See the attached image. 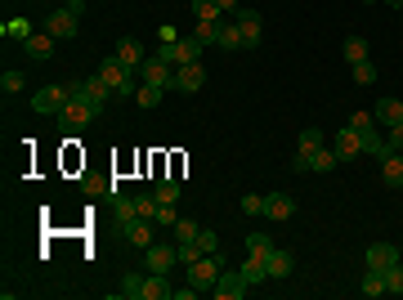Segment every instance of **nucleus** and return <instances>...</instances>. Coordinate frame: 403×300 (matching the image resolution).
<instances>
[{
    "label": "nucleus",
    "mask_w": 403,
    "mask_h": 300,
    "mask_svg": "<svg viewBox=\"0 0 403 300\" xmlns=\"http://www.w3.org/2000/svg\"><path fill=\"white\" fill-rule=\"evenodd\" d=\"M219 273H224V251H211V256H202V260L188 265V282L198 287V292H211L219 282Z\"/></svg>",
    "instance_id": "f257e3e1"
},
{
    "label": "nucleus",
    "mask_w": 403,
    "mask_h": 300,
    "mask_svg": "<svg viewBox=\"0 0 403 300\" xmlns=\"http://www.w3.org/2000/svg\"><path fill=\"white\" fill-rule=\"evenodd\" d=\"M94 117H99V107H94L90 99H81V94H72V99H68V107L58 112V122H63V130H68V135H81V130L90 126Z\"/></svg>",
    "instance_id": "f03ea898"
},
{
    "label": "nucleus",
    "mask_w": 403,
    "mask_h": 300,
    "mask_svg": "<svg viewBox=\"0 0 403 300\" xmlns=\"http://www.w3.org/2000/svg\"><path fill=\"white\" fill-rule=\"evenodd\" d=\"M72 99V86H45V90H36L32 94V112H41V117H58L68 107Z\"/></svg>",
    "instance_id": "7ed1b4c3"
},
{
    "label": "nucleus",
    "mask_w": 403,
    "mask_h": 300,
    "mask_svg": "<svg viewBox=\"0 0 403 300\" xmlns=\"http://www.w3.org/2000/svg\"><path fill=\"white\" fill-rule=\"evenodd\" d=\"M68 86H72V94H81V99H90L94 107H99V112H103V107L117 99V94L103 86V77H99V72H94V77H81V81H68Z\"/></svg>",
    "instance_id": "20e7f679"
},
{
    "label": "nucleus",
    "mask_w": 403,
    "mask_h": 300,
    "mask_svg": "<svg viewBox=\"0 0 403 300\" xmlns=\"http://www.w3.org/2000/svg\"><path fill=\"white\" fill-rule=\"evenodd\" d=\"M247 292H251V282L242 278V269H229V265H224V273H219V282L211 287L215 300H242Z\"/></svg>",
    "instance_id": "39448f33"
},
{
    "label": "nucleus",
    "mask_w": 403,
    "mask_h": 300,
    "mask_svg": "<svg viewBox=\"0 0 403 300\" xmlns=\"http://www.w3.org/2000/svg\"><path fill=\"white\" fill-rule=\"evenodd\" d=\"M45 32H50L54 41H72V36L81 32V18L68 14V9L58 5V9H50V14H45Z\"/></svg>",
    "instance_id": "423d86ee"
},
{
    "label": "nucleus",
    "mask_w": 403,
    "mask_h": 300,
    "mask_svg": "<svg viewBox=\"0 0 403 300\" xmlns=\"http://www.w3.org/2000/svg\"><path fill=\"white\" fill-rule=\"evenodd\" d=\"M202 86H206V67L202 63L175 67V77H170V90H175V94H198Z\"/></svg>",
    "instance_id": "0eeeda50"
},
{
    "label": "nucleus",
    "mask_w": 403,
    "mask_h": 300,
    "mask_svg": "<svg viewBox=\"0 0 403 300\" xmlns=\"http://www.w3.org/2000/svg\"><path fill=\"white\" fill-rule=\"evenodd\" d=\"M238 32H242V50H260V36H264V22L255 9H238Z\"/></svg>",
    "instance_id": "6e6552de"
},
{
    "label": "nucleus",
    "mask_w": 403,
    "mask_h": 300,
    "mask_svg": "<svg viewBox=\"0 0 403 300\" xmlns=\"http://www.w3.org/2000/svg\"><path fill=\"white\" fill-rule=\"evenodd\" d=\"M143 260H148V269L153 273H170L179 265V247H170V242H153L148 251H143Z\"/></svg>",
    "instance_id": "1a4fd4ad"
},
{
    "label": "nucleus",
    "mask_w": 403,
    "mask_h": 300,
    "mask_svg": "<svg viewBox=\"0 0 403 300\" xmlns=\"http://www.w3.org/2000/svg\"><path fill=\"white\" fill-rule=\"evenodd\" d=\"M153 224H157V220H143V215H134L130 224H121V237H126L130 247L148 251V247H153Z\"/></svg>",
    "instance_id": "9d476101"
},
{
    "label": "nucleus",
    "mask_w": 403,
    "mask_h": 300,
    "mask_svg": "<svg viewBox=\"0 0 403 300\" xmlns=\"http://www.w3.org/2000/svg\"><path fill=\"white\" fill-rule=\"evenodd\" d=\"M323 148V130H300V139H296V171H309V157Z\"/></svg>",
    "instance_id": "9b49d317"
},
{
    "label": "nucleus",
    "mask_w": 403,
    "mask_h": 300,
    "mask_svg": "<svg viewBox=\"0 0 403 300\" xmlns=\"http://www.w3.org/2000/svg\"><path fill=\"white\" fill-rule=\"evenodd\" d=\"M332 148H336V157L340 162H354V157H359V152H363V139H359V130H336V135H332Z\"/></svg>",
    "instance_id": "f8f14e48"
},
{
    "label": "nucleus",
    "mask_w": 403,
    "mask_h": 300,
    "mask_svg": "<svg viewBox=\"0 0 403 300\" xmlns=\"http://www.w3.org/2000/svg\"><path fill=\"white\" fill-rule=\"evenodd\" d=\"M139 77H143V81H153V86H166V90H170V77H175V67L162 63L157 54H148V58L139 63Z\"/></svg>",
    "instance_id": "ddd939ff"
},
{
    "label": "nucleus",
    "mask_w": 403,
    "mask_h": 300,
    "mask_svg": "<svg viewBox=\"0 0 403 300\" xmlns=\"http://www.w3.org/2000/svg\"><path fill=\"white\" fill-rule=\"evenodd\" d=\"M264 215H269L274 224L291 220V215H296V197H291V193H269V197H264Z\"/></svg>",
    "instance_id": "4468645a"
},
{
    "label": "nucleus",
    "mask_w": 403,
    "mask_h": 300,
    "mask_svg": "<svg viewBox=\"0 0 403 300\" xmlns=\"http://www.w3.org/2000/svg\"><path fill=\"white\" fill-rule=\"evenodd\" d=\"M23 50H27V58L45 63V58H54V36L50 32H32L27 41H23Z\"/></svg>",
    "instance_id": "2eb2a0df"
},
{
    "label": "nucleus",
    "mask_w": 403,
    "mask_h": 300,
    "mask_svg": "<svg viewBox=\"0 0 403 300\" xmlns=\"http://www.w3.org/2000/svg\"><path fill=\"white\" fill-rule=\"evenodd\" d=\"M113 58H117V63H126V67H139L148 54H143L139 36H121V41H117V54H113Z\"/></svg>",
    "instance_id": "dca6fc26"
},
{
    "label": "nucleus",
    "mask_w": 403,
    "mask_h": 300,
    "mask_svg": "<svg viewBox=\"0 0 403 300\" xmlns=\"http://www.w3.org/2000/svg\"><path fill=\"white\" fill-rule=\"evenodd\" d=\"M126 72H134V67H126V63H117V58H103L99 63V77H103V86L121 99V81H126Z\"/></svg>",
    "instance_id": "f3484780"
},
{
    "label": "nucleus",
    "mask_w": 403,
    "mask_h": 300,
    "mask_svg": "<svg viewBox=\"0 0 403 300\" xmlns=\"http://www.w3.org/2000/svg\"><path fill=\"white\" fill-rule=\"evenodd\" d=\"M390 265H399V251L390 247V242H372V247H368V269H376V273H385Z\"/></svg>",
    "instance_id": "a211bd4d"
},
{
    "label": "nucleus",
    "mask_w": 403,
    "mask_h": 300,
    "mask_svg": "<svg viewBox=\"0 0 403 300\" xmlns=\"http://www.w3.org/2000/svg\"><path fill=\"white\" fill-rule=\"evenodd\" d=\"M166 296H175V287L166 282V273H143V300H166Z\"/></svg>",
    "instance_id": "6ab92c4d"
},
{
    "label": "nucleus",
    "mask_w": 403,
    "mask_h": 300,
    "mask_svg": "<svg viewBox=\"0 0 403 300\" xmlns=\"http://www.w3.org/2000/svg\"><path fill=\"white\" fill-rule=\"evenodd\" d=\"M242 278H247L251 287H260L269 278V256H251V251H247V260H242Z\"/></svg>",
    "instance_id": "aec40b11"
},
{
    "label": "nucleus",
    "mask_w": 403,
    "mask_h": 300,
    "mask_svg": "<svg viewBox=\"0 0 403 300\" xmlns=\"http://www.w3.org/2000/svg\"><path fill=\"white\" fill-rule=\"evenodd\" d=\"M372 117H376V126H385V130H390V126H399V122H403V103H399V99H381V103L372 107Z\"/></svg>",
    "instance_id": "412c9836"
},
{
    "label": "nucleus",
    "mask_w": 403,
    "mask_h": 300,
    "mask_svg": "<svg viewBox=\"0 0 403 300\" xmlns=\"http://www.w3.org/2000/svg\"><path fill=\"white\" fill-rule=\"evenodd\" d=\"M291 269H296V260H291V251H269V278H291Z\"/></svg>",
    "instance_id": "4be33fe9"
},
{
    "label": "nucleus",
    "mask_w": 403,
    "mask_h": 300,
    "mask_svg": "<svg viewBox=\"0 0 403 300\" xmlns=\"http://www.w3.org/2000/svg\"><path fill=\"white\" fill-rule=\"evenodd\" d=\"M381 179L390 188H403V152H390V157L381 162Z\"/></svg>",
    "instance_id": "5701e85b"
},
{
    "label": "nucleus",
    "mask_w": 403,
    "mask_h": 300,
    "mask_svg": "<svg viewBox=\"0 0 403 300\" xmlns=\"http://www.w3.org/2000/svg\"><path fill=\"white\" fill-rule=\"evenodd\" d=\"M198 233H202V224L193 220V215H188V220H184V215H179V220H175V242H179V247L198 242Z\"/></svg>",
    "instance_id": "b1692460"
},
{
    "label": "nucleus",
    "mask_w": 403,
    "mask_h": 300,
    "mask_svg": "<svg viewBox=\"0 0 403 300\" xmlns=\"http://www.w3.org/2000/svg\"><path fill=\"white\" fill-rule=\"evenodd\" d=\"M332 166H340V157H336V148H327V143H323V148H319V152H314V157H309V171L327 175V171H332Z\"/></svg>",
    "instance_id": "393cba45"
},
{
    "label": "nucleus",
    "mask_w": 403,
    "mask_h": 300,
    "mask_svg": "<svg viewBox=\"0 0 403 300\" xmlns=\"http://www.w3.org/2000/svg\"><path fill=\"white\" fill-rule=\"evenodd\" d=\"M162 94H166V86H153V81H143L139 94H134V103H139V107H157V103H162Z\"/></svg>",
    "instance_id": "a878e982"
},
{
    "label": "nucleus",
    "mask_w": 403,
    "mask_h": 300,
    "mask_svg": "<svg viewBox=\"0 0 403 300\" xmlns=\"http://www.w3.org/2000/svg\"><path fill=\"white\" fill-rule=\"evenodd\" d=\"M345 63L354 67V63H368V41L363 36H350L345 41Z\"/></svg>",
    "instance_id": "bb28decb"
},
{
    "label": "nucleus",
    "mask_w": 403,
    "mask_h": 300,
    "mask_svg": "<svg viewBox=\"0 0 403 300\" xmlns=\"http://www.w3.org/2000/svg\"><path fill=\"white\" fill-rule=\"evenodd\" d=\"M193 14H198V22H219V0H193Z\"/></svg>",
    "instance_id": "cd10ccee"
},
{
    "label": "nucleus",
    "mask_w": 403,
    "mask_h": 300,
    "mask_svg": "<svg viewBox=\"0 0 403 300\" xmlns=\"http://www.w3.org/2000/svg\"><path fill=\"white\" fill-rule=\"evenodd\" d=\"M363 296H368V300L385 296V273H376V269H368V273H363Z\"/></svg>",
    "instance_id": "c85d7f7f"
},
{
    "label": "nucleus",
    "mask_w": 403,
    "mask_h": 300,
    "mask_svg": "<svg viewBox=\"0 0 403 300\" xmlns=\"http://www.w3.org/2000/svg\"><path fill=\"white\" fill-rule=\"evenodd\" d=\"M219 45H224V50H242V32H238V22H219Z\"/></svg>",
    "instance_id": "c756f323"
},
{
    "label": "nucleus",
    "mask_w": 403,
    "mask_h": 300,
    "mask_svg": "<svg viewBox=\"0 0 403 300\" xmlns=\"http://www.w3.org/2000/svg\"><path fill=\"white\" fill-rule=\"evenodd\" d=\"M157 207H162L157 193H139V197H134V211H139L143 220H157Z\"/></svg>",
    "instance_id": "7c9ffc66"
},
{
    "label": "nucleus",
    "mask_w": 403,
    "mask_h": 300,
    "mask_svg": "<svg viewBox=\"0 0 403 300\" xmlns=\"http://www.w3.org/2000/svg\"><path fill=\"white\" fill-rule=\"evenodd\" d=\"M121 296L143 300V273H126V278H121Z\"/></svg>",
    "instance_id": "2f4dec72"
},
{
    "label": "nucleus",
    "mask_w": 403,
    "mask_h": 300,
    "mask_svg": "<svg viewBox=\"0 0 403 300\" xmlns=\"http://www.w3.org/2000/svg\"><path fill=\"white\" fill-rule=\"evenodd\" d=\"M350 77H354V86H372V81H376L372 58H368V63H354V67H350Z\"/></svg>",
    "instance_id": "473e14b6"
},
{
    "label": "nucleus",
    "mask_w": 403,
    "mask_h": 300,
    "mask_svg": "<svg viewBox=\"0 0 403 300\" xmlns=\"http://www.w3.org/2000/svg\"><path fill=\"white\" fill-rule=\"evenodd\" d=\"M247 251H251V256H269V251H274V237H269V233H251Z\"/></svg>",
    "instance_id": "72a5a7b5"
},
{
    "label": "nucleus",
    "mask_w": 403,
    "mask_h": 300,
    "mask_svg": "<svg viewBox=\"0 0 403 300\" xmlns=\"http://www.w3.org/2000/svg\"><path fill=\"white\" fill-rule=\"evenodd\" d=\"M193 36H198L202 45H219V22H198V27H193Z\"/></svg>",
    "instance_id": "f704fd0d"
},
{
    "label": "nucleus",
    "mask_w": 403,
    "mask_h": 300,
    "mask_svg": "<svg viewBox=\"0 0 403 300\" xmlns=\"http://www.w3.org/2000/svg\"><path fill=\"white\" fill-rule=\"evenodd\" d=\"M113 197H117V224H130L134 215H139L134 211V197H121V193H113Z\"/></svg>",
    "instance_id": "c9c22d12"
},
{
    "label": "nucleus",
    "mask_w": 403,
    "mask_h": 300,
    "mask_svg": "<svg viewBox=\"0 0 403 300\" xmlns=\"http://www.w3.org/2000/svg\"><path fill=\"white\" fill-rule=\"evenodd\" d=\"M385 292L403 296V260H399V265H390V269H385Z\"/></svg>",
    "instance_id": "e433bc0d"
},
{
    "label": "nucleus",
    "mask_w": 403,
    "mask_h": 300,
    "mask_svg": "<svg viewBox=\"0 0 403 300\" xmlns=\"http://www.w3.org/2000/svg\"><path fill=\"white\" fill-rule=\"evenodd\" d=\"M153 193H157V202H175L179 197V184H175V179H157Z\"/></svg>",
    "instance_id": "4c0bfd02"
},
{
    "label": "nucleus",
    "mask_w": 403,
    "mask_h": 300,
    "mask_svg": "<svg viewBox=\"0 0 403 300\" xmlns=\"http://www.w3.org/2000/svg\"><path fill=\"white\" fill-rule=\"evenodd\" d=\"M350 130L368 135V130H376V117H372V112H354V117H350Z\"/></svg>",
    "instance_id": "58836bf2"
},
{
    "label": "nucleus",
    "mask_w": 403,
    "mask_h": 300,
    "mask_svg": "<svg viewBox=\"0 0 403 300\" xmlns=\"http://www.w3.org/2000/svg\"><path fill=\"white\" fill-rule=\"evenodd\" d=\"M193 247H198L202 256H211V251H219V237H215L211 229H202V233H198V242H193Z\"/></svg>",
    "instance_id": "ea45409f"
},
{
    "label": "nucleus",
    "mask_w": 403,
    "mask_h": 300,
    "mask_svg": "<svg viewBox=\"0 0 403 300\" xmlns=\"http://www.w3.org/2000/svg\"><path fill=\"white\" fill-rule=\"evenodd\" d=\"M5 32H9V36H18V41H27V36H32V22H27V18H9V22H5Z\"/></svg>",
    "instance_id": "a19ab883"
},
{
    "label": "nucleus",
    "mask_w": 403,
    "mask_h": 300,
    "mask_svg": "<svg viewBox=\"0 0 403 300\" xmlns=\"http://www.w3.org/2000/svg\"><path fill=\"white\" fill-rule=\"evenodd\" d=\"M175 220H179L175 202H162V207H157V224H170V229H175Z\"/></svg>",
    "instance_id": "79ce46f5"
},
{
    "label": "nucleus",
    "mask_w": 403,
    "mask_h": 300,
    "mask_svg": "<svg viewBox=\"0 0 403 300\" xmlns=\"http://www.w3.org/2000/svg\"><path fill=\"white\" fill-rule=\"evenodd\" d=\"M0 90H5V94H18V90H23V72H5V77H0Z\"/></svg>",
    "instance_id": "37998d69"
},
{
    "label": "nucleus",
    "mask_w": 403,
    "mask_h": 300,
    "mask_svg": "<svg viewBox=\"0 0 403 300\" xmlns=\"http://www.w3.org/2000/svg\"><path fill=\"white\" fill-rule=\"evenodd\" d=\"M242 211H247V215H264V197L260 193H247V197H242Z\"/></svg>",
    "instance_id": "c03bdc74"
},
{
    "label": "nucleus",
    "mask_w": 403,
    "mask_h": 300,
    "mask_svg": "<svg viewBox=\"0 0 403 300\" xmlns=\"http://www.w3.org/2000/svg\"><path fill=\"white\" fill-rule=\"evenodd\" d=\"M81 188H85V193H103V188H113V184H103L99 175H85V179H81ZM113 193H117V188H113Z\"/></svg>",
    "instance_id": "a18cd8bd"
},
{
    "label": "nucleus",
    "mask_w": 403,
    "mask_h": 300,
    "mask_svg": "<svg viewBox=\"0 0 403 300\" xmlns=\"http://www.w3.org/2000/svg\"><path fill=\"white\" fill-rule=\"evenodd\" d=\"M385 139H390V148H395V152H403V122H399V126H390V135H385Z\"/></svg>",
    "instance_id": "49530a36"
},
{
    "label": "nucleus",
    "mask_w": 403,
    "mask_h": 300,
    "mask_svg": "<svg viewBox=\"0 0 403 300\" xmlns=\"http://www.w3.org/2000/svg\"><path fill=\"white\" fill-rule=\"evenodd\" d=\"M193 260H202V251L193 247V242H188V247H179V265H193Z\"/></svg>",
    "instance_id": "de8ad7c7"
},
{
    "label": "nucleus",
    "mask_w": 403,
    "mask_h": 300,
    "mask_svg": "<svg viewBox=\"0 0 403 300\" xmlns=\"http://www.w3.org/2000/svg\"><path fill=\"white\" fill-rule=\"evenodd\" d=\"M157 41H162V45H175V41H179V32H175V27H170V22H166V27L157 32Z\"/></svg>",
    "instance_id": "09e8293b"
},
{
    "label": "nucleus",
    "mask_w": 403,
    "mask_h": 300,
    "mask_svg": "<svg viewBox=\"0 0 403 300\" xmlns=\"http://www.w3.org/2000/svg\"><path fill=\"white\" fill-rule=\"evenodd\" d=\"M63 9H68V14H77V18H81V14H85V0H63Z\"/></svg>",
    "instance_id": "8fccbe9b"
},
{
    "label": "nucleus",
    "mask_w": 403,
    "mask_h": 300,
    "mask_svg": "<svg viewBox=\"0 0 403 300\" xmlns=\"http://www.w3.org/2000/svg\"><path fill=\"white\" fill-rule=\"evenodd\" d=\"M219 9H234V14H238V9H242V0H219Z\"/></svg>",
    "instance_id": "3c124183"
},
{
    "label": "nucleus",
    "mask_w": 403,
    "mask_h": 300,
    "mask_svg": "<svg viewBox=\"0 0 403 300\" xmlns=\"http://www.w3.org/2000/svg\"><path fill=\"white\" fill-rule=\"evenodd\" d=\"M385 5H395V9H403V0H385Z\"/></svg>",
    "instance_id": "603ef678"
},
{
    "label": "nucleus",
    "mask_w": 403,
    "mask_h": 300,
    "mask_svg": "<svg viewBox=\"0 0 403 300\" xmlns=\"http://www.w3.org/2000/svg\"><path fill=\"white\" fill-rule=\"evenodd\" d=\"M363 5H376V0H363Z\"/></svg>",
    "instance_id": "864d4df0"
}]
</instances>
